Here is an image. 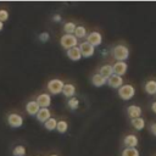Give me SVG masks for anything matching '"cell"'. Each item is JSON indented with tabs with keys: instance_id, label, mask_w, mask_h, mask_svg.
Returning <instances> with one entry per match:
<instances>
[{
	"instance_id": "cell-34",
	"label": "cell",
	"mask_w": 156,
	"mask_h": 156,
	"mask_svg": "<svg viewBox=\"0 0 156 156\" xmlns=\"http://www.w3.org/2000/svg\"><path fill=\"white\" fill-rule=\"evenodd\" d=\"M50 156H57V155H50Z\"/></svg>"
},
{
	"instance_id": "cell-32",
	"label": "cell",
	"mask_w": 156,
	"mask_h": 156,
	"mask_svg": "<svg viewBox=\"0 0 156 156\" xmlns=\"http://www.w3.org/2000/svg\"><path fill=\"white\" fill-rule=\"evenodd\" d=\"M151 110L156 113V101H154V102H152V105H151Z\"/></svg>"
},
{
	"instance_id": "cell-14",
	"label": "cell",
	"mask_w": 156,
	"mask_h": 156,
	"mask_svg": "<svg viewBox=\"0 0 156 156\" xmlns=\"http://www.w3.org/2000/svg\"><path fill=\"white\" fill-rule=\"evenodd\" d=\"M127 112H128V115H129V117L132 119L133 118H138L141 115V107L138 106V105H129L127 107Z\"/></svg>"
},
{
	"instance_id": "cell-12",
	"label": "cell",
	"mask_w": 156,
	"mask_h": 156,
	"mask_svg": "<svg viewBox=\"0 0 156 156\" xmlns=\"http://www.w3.org/2000/svg\"><path fill=\"white\" fill-rule=\"evenodd\" d=\"M35 117H37V119H38L39 122L45 123L49 118H51V112H50L49 108H40V110L38 111V113H37Z\"/></svg>"
},
{
	"instance_id": "cell-6",
	"label": "cell",
	"mask_w": 156,
	"mask_h": 156,
	"mask_svg": "<svg viewBox=\"0 0 156 156\" xmlns=\"http://www.w3.org/2000/svg\"><path fill=\"white\" fill-rule=\"evenodd\" d=\"M78 48H79L80 54H82V56H83V57H90V56H93V55H94V52H95L94 46H93V45H90V44H89V43H87V41L80 43Z\"/></svg>"
},
{
	"instance_id": "cell-26",
	"label": "cell",
	"mask_w": 156,
	"mask_h": 156,
	"mask_svg": "<svg viewBox=\"0 0 156 156\" xmlns=\"http://www.w3.org/2000/svg\"><path fill=\"white\" fill-rule=\"evenodd\" d=\"M13 156H26V147L23 145H17L15 146L13 151H12Z\"/></svg>"
},
{
	"instance_id": "cell-15",
	"label": "cell",
	"mask_w": 156,
	"mask_h": 156,
	"mask_svg": "<svg viewBox=\"0 0 156 156\" xmlns=\"http://www.w3.org/2000/svg\"><path fill=\"white\" fill-rule=\"evenodd\" d=\"M123 143H124L126 147H135L138 145V136L134 134H128L124 136Z\"/></svg>"
},
{
	"instance_id": "cell-29",
	"label": "cell",
	"mask_w": 156,
	"mask_h": 156,
	"mask_svg": "<svg viewBox=\"0 0 156 156\" xmlns=\"http://www.w3.org/2000/svg\"><path fill=\"white\" fill-rule=\"evenodd\" d=\"M49 38H50V35H49V33H48V32H43V33H40V34H39V39H40V41H43V43L48 41V40H49Z\"/></svg>"
},
{
	"instance_id": "cell-9",
	"label": "cell",
	"mask_w": 156,
	"mask_h": 156,
	"mask_svg": "<svg viewBox=\"0 0 156 156\" xmlns=\"http://www.w3.org/2000/svg\"><path fill=\"white\" fill-rule=\"evenodd\" d=\"M106 83H107L111 88L118 89V88H121V87L123 85V79H122V77H119V76H117V74H112L110 78L106 79Z\"/></svg>"
},
{
	"instance_id": "cell-1",
	"label": "cell",
	"mask_w": 156,
	"mask_h": 156,
	"mask_svg": "<svg viewBox=\"0 0 156 156\" xmlns=\"http://www.w3.org/2000/svg\"><path fill=\"white\" fill-rule=\"evenodd\" d=\"M112 56L117 60V62H124V60H127L129 56V50L126 45H116L112 50Z\"/></svg>"
},
{
	"instance_id": "cell-3",
	"label": "cell",
	"mask_w": 156,
	"mask_h": 156,
	"mask_svg": "<svg viewBox=\"0 0 156 156\" xmlns=\"http://www.w3.org/2000/svg\"><path fill=\"white\" fill-rule=\"evenodd\" d=\"M60 44L63 49L68 50L74 46H78V39L73 34H63L60 39Z\"/></svg>"
},
{
	"instance_id": "cell-7",
	"label": "cell",
	"mask_w": 156,
	"mask_h": 156,
	"mask_svg": "<svg viewBox=\"0 0 156 156\" xmlns=\"http://www.w3.org/2000/svg\"><path fill=\"white\" fill-rule=\"evenodd\" d=\"M87 43H89L94 48L95 46H99L102 43V35L99 32H91L90 34L87 35Z\"/></svg>"
},
{
	"instance_id": "cell-5",
	"label": "cell",
	"mask_w": 156,
	"mask_h": 156,
	"mask_svg": "<svg viewBox=\"0 0 156 156\" xmlns=\"http://www.w3.org/2000/svg\"><path fill=\"white\" fill-rule=\"evenodd\" d=\"M7 123L12 128H20L23 124V117L18 113H10L7 116Z\"/></svg>"
},
{
	"instance_id": "cell-4",
	"label": "cell",
	"mask_w": 156,
	"mask_h": 156,
	"mask_svg": "<svg viewBox=\"0 0 156 156\" xmlns=\"http://www.w3.org/2000/svg\"><path fill=\"white\" fill-rule=\"evenodd\" d=\"M63 82L60 80V79H51L48 82V90L54 94V95H57L60 93H62V89H63Z\"/></svg>"
},
{
	"instance_id": "cell-21",
	"label": "cell",
	"mask_w": 156,
	"mask_h": 156,
	"mask_svg": "<svg viewBox=\"0 0 156 156\" xmlns=\"http://www.w3.org/2000/svg\"><path fill=\"white\" fill-rule=\"evenodd\" d=\"M73 35L77 38V39H82V38H87V29H85V27H83V26H77L76 27V30H74V33H73Z\"/></svg>"
},
{
	"instance_id": "cell-16",
	"label": "cell",
	"mask_w": 156,
	"mask_h": 156,
	"mask_svg": "<svg viewBox=\"0 0 156 156\" xmlns=\"http://www.w3.org/2000/svg\"><path fill=\"white\" fill-rule=\"evenodd\" d=\"M99 74H100L101 77H104L105 79L110 78V77L113 74V72H112V66H111V65H104V66H101V67H100V71H99Z\"/></svg>"
},
{
	"instance_id": "cell-30",
	"label": "cell",
	"mask_w": 156,
	"mask_h": 156,
	"mask_svg": "<svg viewBox=\"0 0 156 156\" xmlns=\"http://www.w3.org/2000/svg\"><path fill=\"white\" fill-rule=\"evenodd\" d=\"M150 132L156 136V122H155V123H152V124L150 126Z\"/></svg>"
},
{
	"instance_id": "cell-10",
	"label": "cell",
	"mask_w": 156,
	"mask_h": 156,
	"mask_svg": "<svg viewBox=\"0 0 156 156\" xmlns=\"http://www.w3.org/2000/svg\"><path fill=\"white\" fill-rule=\"evenodd\" d=\"M127 68H128V66H127L126 62H116L112 66V72H113V74H117V76L122 77L123 74L127 73Z\"/></svg>"
},
{
	"instance_id": "cell-8",
	"label": "cell",
	"mask_w": 156,
	"mask_h": 156,
	"mask_svg": "<svg viewBox=\"0 0 156 156\" xmlns=\"http://www.w3.org/2000/svg\"><path fill=\"white\" fill-rule=\"evenodd\" d=\"M37 104L39 105L40 108H48L51 104V96L46 93H43V94H39L37 96Z\"/></svg>"
},
{
	"instance_id": "cell-20",
	"label": "cell",
	"mask_w": 156,
	"mask_h": 156,
	"mask_svg": "<svg viewBox=\"0 0 156 156\" xmlns=\"http://www.w3.org/2000/svg\"><path fill=\"white\" fill-rule=\"evenodd\" d=\"M145 91L150 95L156 94V80H149L145 84Z\"/></svg>"
},
{
	"instance_id": "cell-22",
	"label": "cell",
	"mask_w": 156,
	"mask_h": 156,
	"mask_svg": "<svg viewBox=\"0 0 156 156\" xmlns=\"http://www.w3.org/2000/svg\"><path fill=\"white\" fill-rule=\"evenodd\" d=\"M122 156H140V152L135 147H126L122 151Z\"/></svg>"
},
{
	"instance_id": "cell-23",
	"label": "cell",
	"mask_w": 156,
	"mask_h": 156,
	"mask_svg": "<svg viewBox=\"0 0 156 156\" xmlns=\"http://www.w3.org/2000/svg\"><path fill=\"white\" fill-rule=\"evenodd\" d=\"M67 129H68V123H67L66 121H58V122H57V124H56V130H57L58 133L63 134V133L67 132Z\"/></svg>"
},
{
	"instance_id": "cell-25",
	"label": "cell",
	"mask_w": 156,
	"mask_h": 156,
	"mask_svg": "<svg viewBox=\"0 0 156 156\" xmlns=\"http://www.w3.org/2000/svg\"><path fill=\"white\" fill-rule=\"evenodd\" d=\"M76 27H77V26H76L73 22H67V23H65V26H63V30H65L66 34H73L74 30H76Z\"/></svg>"
},
{
	"instance_id": "cell-11",
	"label": "cell",
	"mask_w": 156,
	"mask_h": 156,
	"mask_svg": "<svg viewBox=\"0 0 156 156\" xmlns=\"http://www.w3.org/2000/svg\"><path fill=\"white\" fill-rule=\"evenodd\" d=\"M39 110H40V107H39V105L37 104L35 100H32V101L27 102V105H26V111L29 116H37Z\"/></svg>"
},
{
	"instance_id": "cell-2",
	"label": "cell",
	"mask_w": 156,
	"mask_h": 156,
	"mask_svg": "<svg viewBox=\"0 0 156 156\" xmlns=\"http://www.w3.org/2000/svg\"><path fill=\"white\" fill-rule=\"evenodd\" d=\"M134 95H135V89L130 84H123L121 88H118V96L124 101L130 100Z\"/></svg>"
},
{
	"instance_id": "cell-17",
	"label": "cell",
	"mask_w": 156,
	"mask_h": 156,
	"mask_svg": "<svg viewBox=\"0 0 156 156\" xmlns=\"http://www.w3.org/2000/svg\"><path fill=\"white\" fill-rule=\"evenodd\" d=\"M62 94L66 98H73L74 94H76V87L73 84H71V83L65 84L63 85V89H62Z\"/></svg>"
},
{
	"instance_id": "cell-28",
	"label": "cell",
	"mask_w": 156,
	"mask_h": 156,
	"mask_svg": "<svg viewBox=\"0 0 156 156\" xmlns=\"http://www.w3.org/2000/svg\"><path fill=\"white\" fill-rule=\"evenodd\" d=\"M7 18H9V12L6 11V10H4V9H1L0 10V22H5V21H7Z\"/></svg>"
},
{
	"instance_id": "cell-33",
	"label": "cell",
	"mask_w": 156,
	"mask_h": 156,
	"mask_svg": "<svg viewBox=\"0 0 156 156\" xmlns=\"http://www.w3.org/2000/svg\"><path fill=\"white\" fill-rule=\"evenodd\" d=\"M2 28H4V23H2V22H0V32L2 30Z\"/></svg>"
},
{
	"instance_id": "cell-24",
	"label": "cell",
	"mask_w": 156,
	"mask_h": 156,
	"mask_svg": "<svg viewBox=\"0 0 156 156\" xmlns=\"http://www.w3.org/2000/svg\"><path fill=\"white\" fill-rule=\"evenodd\" d=\"M56 124H57V121H56L54 117H51V118H49V119L44 123V127H45V129H48V130H54V129H56Z\"/></svg>"
},
{
	"instance_id": "cell-31",
	"label": "cell",
	"mask_w": 156,
	"mask_h": 156,
	"mask_svg": "<svg viewBox=\"0 0 156 156\" xmlns=\"http://www.w3.org/2000/svg\"><path fill=\"white\" fill-rule=\"evenodd\" d=\"M52 20H54V22H60L61 21V16L60 15H54Z\"/></svg>"
},
{
	"instance_id": "cell-19",
	"label": "cell",
	"mask_w": 156,
	"mask_h": 156,
	"mask_svg": "<svg viewBox=\"0 0 156 156\" xmlns=\"http://www.w3.org/2000/svg\"><path fill=\"white\" fill-rule=\"evenodd\" d=\"M132 126L134 127V129L141 130V129H144V127H145V121H144L141 117L133 118V119H132Z\"/></svg>"
},
{
	"instance_id": "cell-18",
	"label": "cell",
	"mask_w": 156,
	"mask_h": 156,
	"mask_svg": "<svg viewBox=\"0 0 156 156\" xmlns=\"http://www.w3.org/2000/svg\"><path fill=\"white\" fill-rule=\"evenodd\" d=\"M91 83H93V85L99 88V87H102V85L106 84V79L104 77H101L99 73H96V74H94L91 77Z\"/></svg>"
},
{
	"instance_id": "cell-27",
	"label": "cell",
	"mask_w": 156,
	"mask_h": 156,
	"mask_svg": "<svg viewBox=\"0 0 156 156\" xmlns=\"http://www.w3.org/2000/svg\"><path fill=\"white\" fill-rule=\"evenodd\" d=\"M67 105H68V107L71 110H77L79 107V100L77 98H74V96L73 98H69L68 101H67Z\"/></svg>"
},
{
	"instance_id": "cell-13",
	"label": "cell",
	"mask_w": 156,
	"mask_h": 156,
	"mask_svg": "<svg viewBox=\"0 0 156 156\" xmlns=\"http://www.w3.org/2000/svg\"><path fill=\"white\" fill-rule=\"evenodd\" d=\"M67 56L69 60L72 61H79L82 58V54H80V50L78 46H74L72 49H68L67 50Z\"/></svg>"
}]
</instances>
